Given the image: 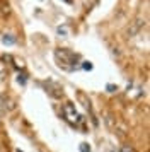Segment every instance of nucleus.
Instances as JSON below:
<instances>
[{"mask_svg": "<svg viewBox=\"0 0 150 152\" xmlns=\"http://www.w3.org/2000/svg\"><path fill=\"white\" fill-rule=\"evenodd\" d=\"M55 58H56V62L60 67H63L65 70H74L77 69V63L80 60V56L74 53V51H70V50H56L55 51Z\"/></svg>", "mask_w": 150, "mask_h": 152, "instance_id": "nucleus-1", "label": "nucleus"}, {"mask_svg": "<svg viewBox=\"0 0 150 152\" xmlns=\"http://www.w3.org/2000/svg\"><path fill=\"white\" fill-rule=\"evenodd\" d=\"M63 116H65V120H67L70 125H79L80 123V115L77 113V110H75L74 104L67 103L65 106H63Z\"/></svg>", "mask_w": 150, "mask_h": 152, "instance_id": "nucleus-2", "label": "nucleus"}, {"mask_svg": "<svg viewBox=\"0 0 150 152\" xmlns=\"http://www.w3.org/2000/svg\"><path fill=\"white\" fill-rule=\"evenodd\" d=\"M2 43L7 45V46H10V45L15 43V38H14L12 34H4V36H2Z\"/></svg>", "mask_w": 150, "mask_h": 152, "instance_id": "nucleus-3", "label": "nucleus"}, {"mask_svg": "<svg viewBox=\"0 0 150 152\" xmlns=\"http://www.w3.org/2000/svg\"><path fill=\"white\" fill-rule=\"evenodd\" d=\"M17 82H19L20 86H24V84L27 82V75L26 74H19V75H17Z\"/></svg>", "mask_w": 150, "mask_h": 152, "instance_id": "nucleus-4", "label": "nucleus"}, {"mask_svg": "<svg viewBox=\"0 0 150 152\" xmlns=\"http://www.w3.org/2000/svg\"><path fill=\"white\" fill-rule=\"evenodd\" d=\"M82 69L84 70H92L94 67H92V63L90 62H82Z\"/></svg>", "mask_w": 150, "mask_h": 152, "instance_id": "nucleus-5", "label": "nucleus"}, {"mask_svg": "<svg viewBox=\"0 0 150 152\" xmlns=\"http://www.w3.org/2000/svg\"><path fill=\"white\" fill-rule=\"evenodd\" d=\"M67 33H68V29H67V26H63V28H58V34H63V36H65V34H67Z\"/></svg>", "mask_w": 150, "mask_h": 152, "instance_id": "nucleus-6", "label": "nucleus"}, {"mask_svg": "<svg viewBox=\"0 0 150 152\" xmlns=\"http://www.w3.org/2000/svg\"><path fill=\"white\" fill-rule=\"evenodd\" d=\"M80 151L82 152H90V147H87V144H82L80 145Z\"/></svg>", "mask_w": 150, "mask_h": 152, "instance_id": "nucleus-7", "label": "nucleus"}, {"mask_svg": "<svg viewBox=\"0 0 150 152\" xmlns=\"http://www.w3.org/2000/svg\"><path fill=\"white\" fill-rule=\"evenodd\" d=\"M106 89H108L109 92H114V91H116V86H113V84H108V86H106Z\"/></svg>", "mask_w": 150, "mask_h": 152, "instance_id": "nucleus-8", "label": "nucleus"}, {"mask_svg": "<svg viewBox=\"0 0 150 152\" xmlns=\"http://www.w3.org/2000/svg\"><path fill=\"white\" fill-rule=\"evenodd\" d=\"M121 152H131V149H128V147H123V151Z\"/></svg>", "mask_w": 150, "mask_h": 152, "instance_id": "nucleus-9", "label": "nucleus"}, {"mask_svg": "<svg viewBox=\"0 0 150 152\" xmlns=\"http://www.w3.org/2000/svg\"><path fill=\"white\" fill-rule=\"evenodd\" d=\"M63 2H67V4H70V2H72V0H63Z\"/></svg>", "mask_w": 150, "mask_h": 152, "instance_id": "nucleus-10", "label": "nucleus"}]
</instances>
